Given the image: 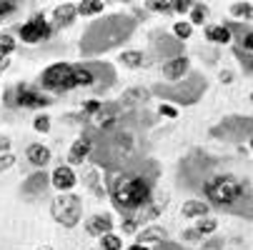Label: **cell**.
<instances>
[{"instance_id":"1","label":"cell","mask_w":253,"mask_h":250,"mask_svg":"<svg viewBox=\"0 0 253 250\" xmlns=\"http://www.w3.org/2000/svg\"><path fill=\"white\" fill-rule=\"evenodd\" d=\"M95 73L83 65H70V63H55L48 65L41 75V85L45 90H73L81 85H93Z\"/></svg>"},{"instance_id":"2","label":"cell","mask_w":253,"mask_h":250,"mask_svg":"<svg viewBox=\"0 0 253 250\" xmlns=\"http://www.w3.org/2000/svg\"><path fill=\"white\" fill-rule=\"evenodd\" d=\"M111 198L118 208L123 210H140L146 208L153 198V185L140 175H133V178H121V180L113 185L111 190Z\"/></svg>"},{"instance_id":"3","label":"cell","mask_w":253,"mask_h":250,"mask_svg":"<svg viewBox=\"0 0 253 250\" xmlns=\"http://www.w3.org/2000/svg\"><path fill=\"white\" fill-rule=\"evenodd\" d=\"M203 193L215 205H233V203H238L241 198L248 195V185L241 180V178L218 175V178H213V180H208L203 185Z\"/></svg>"},{"instance_id":"4","label":"cell","mask_w":253,"mask_h":250,"mask_svg":"<svg viewBox=\"0 0 253 250\" xmlns=\"http://www.w3.org/2000/svg\"><path fill=\"white\" fill-rule=\"evenodd\" d=\"M50 35H53V25L45 20V13L30 15V18L20 25V30H18V38H20L23 43H28V45L43 43V40L50 38Z\"/></svg>"},{"instance_id":"5","label":"cell","mask_w":253,"mask_h":250,"mask_svg":"<svg viewBox=\"0 0 253 250\" xmlns=\"http://www.w3.org/2000/svg\"><path fill=\"white\" fill-rule=\"evenodd\" d=\"M83 215V205H81V198L76 195H60L53 200V218L65 225V228H73Z\"/></svg>"},{"instance_id":"6","label":"cell","mask_w":253,"mask_h":250,"mask_svg":"<svg viewBox=\"0 0 253 250\" xmlns=\"http://www.w3.org/2000/svg\"><path fill=\"white\" fill-rule=\"evenodd\" d=\"M8 103H13L15 108L38 110V108H45V105H50V98L43 95L41 90H35V88L28 85V83H20V85H15V93L8 95Z\"/></svg>"},{"instance_id":"7","label":"cell","mask_w":253,"mask_h":250,"mask_svg":"<svg viewBox=\"0 0 253 250\" xmlns=\"http://www.w3.org/2000/svg\"><path fill=\"white\" fill-rule=\"evenodd\" d=\"M188 68H191V63H188L186 55H175V58L166 60V65H163V78L175 83V80H180V78L188 75Z\"/></svg>"},{"instance_id":"8","label":"cell","mask_w":253,"mask_h":250,"mask_svg":"<svg viewBox=\"0 0 253 250\" xmlns=\"http://www.w3.org/2000/svg\"><path fill=\"white\" fill-rule=\"evenodd\" d=\"M90 153H93V140L88 135H81L68 150V165H81Z\"/></svg>"},{"instance_id":"9","label":"cell","mask_w":253,"mask_h":250,"mask_svg":"<svg viewBox=\"0 0 253 250\" xmlns=\"http://www.w3.org/2000/svg\"><path fill=\"white\" fill-rule=\"evenodd\" d=\"M50 180H53V188H58V190H73L76 183H78V175H76V170L70 165H58L53 170Z\"/></svg>"},{"instance_id":"10","label":"cell","mask_w":253,"mask_h":250,"mask_svg":"<svg viewBox=\"0 0 253 250\" xmlns=\"http://www.w3.org/2000/svg\"><path fill=\"white\" fill-rule=\"evenodd\" d=\"M76 18H78V13H76V5H73V3H63V5H55V8H53V25H55V28L73 25Z\"/></svg>"},{"instance_id":"11","label":"cell","mask_w":253,"mask_h":250,"mask_svg":"<svg viewBox=\"0 0 253 250\" xmlns=\"http://www.w3.org/2000/svg\"><path fill=\"white\" fill-rule=\"evenodd\" d=\"M25 158H28L30 165L43 168V165L50 163V150H48V145H43V143H33V145H28V150H25Z\"/></svg>"},{"instance_id":"12","label":"cell","mask_w":253,"mask_h":250,"mask_svg":"<svg viewBox=\"0 0 253 250\" xmlns=\"http://www.w3.org/2000/svg\"><path fill=\"white\" fill-rule=\"evenodd\" d=\"M85 233L88 235H105V233H113V220L108 215H93L85 220Z\"/></svg>"},{"instance_id":"13","label":"cell","mask_w":253,"mask_h":250,"mask_svg":"<svg viewBox=\"0 0 253 250\" xmlns=\"http://www.w3.org/2000/svg\"><path fill=\"white\" fill-rule=\"evenodd\" d=\"M203 35H206V40H208V43H215V45H228L231 38H233L226 25H208Z\"/></svg>"},{"instance_id":"14","label":"cell","mask_w":253,"mask_h":250,"mask_svg":"<svg viewBox=\"0 0 253 250\" xmlns=\"http://www.w3.org/2000/svg\"><path fill=\"white\" fill-rule=\"evenodd\" d=\"M180 213H183V218H206L208 205L203 200H186L183 205H180Z\"/></svg>"},{"instance_id":"15","label":"cell","mask_w":253,"mask_h":250,"mask_svg":"<svg viewBox=\"0 0 253 250\" xmlns=\"http://www.w3.org/2000/svg\"><path fill=\"white\" fill-rule=\"evenodd\" d=\"M105 5L100 3V0H81V3H76V13L78 15H98Z\"/></svg>"},{"instance_id":"16","label":"cell","mask_w":253,"mask_h":250,"mask_svg":"<svg viewBox=\"0 0 253 250\" xmlns=\"http://www.w3.org/2000/svg\"><path fill=\"white\" fill-rule=\"evenodd\" d=\"M166 240V233H163V228H156V225H151L148 230H143L140 235H138V243H143V245H146V243H163Z\"/></svg>"},{"instance_id":"17","label":"cell","mask_w":253,"mask_h":250,"mask_svg":"<svg viewBox=\"0 0 253 250\" xmlns=\"http://www.w3.org/2000/svg\"><path fill=\"white\" fill-rule=\"evenodd\" d=\"M100 250H123V240L116 233H105L100 235Z\"/></svg>"},{"instance_id":"18","label":"cell","mask_w":253,"mask_h":250,"mask_svg":"<svg viewBox=\"0 0 253 250\" xmlns=\"http://www.w3.org/2000/svg\"><path fill=\"white\" fill-rule=\"evenodd\" d=\"M188 13H191V25H203L206 18H208V8L203 3H193Z\"/></svg>"},{"instance_id":"19","label":"cell","mask_w":253,"mask_h":250,"mask_svg":"<svg viewBox=\"0 0 253 250\" xmlns=\"http://www.w3.org/2000/svg\"><path fill=\"white\" fill-rule=\"evenodd\" d=\"M215 228H218V220H215V218H198V225L193 228L198 235H211V233H215Z\"/></svg>"},{"instance_id":"20","label":"cell","mask_w":253,"mask_h":250,"mask_svg":"<svg viewBox=\"0 0 253 250\" xmlns=\"http://www.w3.org/2000/svg\"><path fill=\"white\" fill-rule=\"evenodd\" d=\"M231 15H233V18L251 20V18H253V5H251V3H231Z\"/></svg>"},{"instance_id":"21","label":"cell","mask_w":253,"mask_h":250,"mask_svg":"<svg viewBox=\"0 0 253 250\" xmlns=\"http://www.w3.org/2000/svg\"><path fill=\"white\" fill-rule=\"evenodd\" d=\"M121 63L128 65V68H138V65H143V53L140 50H123L121 53Z\"/></svg>"},{"instance_id":"22","label":"cell","mask_w":253,"mask_h":250,"mask_svg":"<svg viewBox=\"0 0 253 250\" xmlns=\"http://www.w3.org/2000/svg\"><path fill=\"white\" fill-rule=\"evenodd\" d=\"M13 50H15V38H13V35H8V33H0V55L10 58Z\"/></svg>"},{"instance_id":"23","label":"cell","mask_w":253,"mask_h":250,"mask_svg":"<svg viewBox=\"0 0 253 250\" xmlns=\"http://www.w3.org/2000/svg\"><path fill=\"white\" fill-rule=\"evenodd\" d=\"M173 35H175V38H180V40H188L191 35H193V25L186 23V20H180V23L173 25Z\"/></svg>"},{"instance_id":"24","label":"cell","mask_w":253,"mask_h":250,"mask_svg":"<svg viewBox=\"0 0 253 250\" xmlns=\"http://www.w3.org/2000/svg\"><path fill=\"white\" fill-rule=\"evenodd\" d=\"M113 118H116V113H113V108H103L98 110V115H93V120H95V125H100V128H105L108 123H113Z\"/></svg>"},{"instance_id":"25","label":"cell","mask_w":253,"mask_h":250,"mask_svg":"<svg viewBox=\"0 0 253 250\" xmlns=\"http://www.w3.org/2000/svg\"><path fill=\"white\" fill-rule=\"evenodd\" d=\"M100 108H103L100 100H85V103H83V115H85V118H93V115H98Z\"/></svg>"},{"instance_id":"26","label":"cell","mask_w":253,"mask_h":250,"mask_svg":"<svg viewBox=\"0 0 253 250\" xmlns=\"http://www.w3.org/2000/svg\"><path fill=\"white\" fill-rule=\"evenodd\" d=\"M33 128L38 130V133H48L50 130V118L48 115H38V118L33 120Z\"/></svg>"},{"instance_id":"27","label":"cell","mask_w":253,"mask_h":250,"mask_svg":"<svg viewBox=\"0 0 253 250\" xmlns=\"http://www.w3.org/2000/svg\"><path fill=\"white\" fill-rule=\"evenodd\" d=\"M148 10H156V13H173L170 3H161V0H151V3H146Z\"/></svg>"},{"instance_id":"28","label":"cell","mask_w":253,"mask_h":250,"mask_svg":"<svg viewBox=\"0 0 253 250\" xmlns=\"http://www.w3.org/2000/svg\"><path fill=\"white\" fill-rule=\"evenodd\" d=\"M158 113H161L163 118H173V120L178 118V108H175V105H168V103H163V105H161Z\"/></svg>"},{"instance_id":"29","label":"cell","mask_w":253,"mask_h":250,"mask_svg":"<svg viewBox=\"0 0 253 250\" xmlns=\"http://www.w3.org/2000/svg\"><path fill=\"white\" fill-rule=\"evenodd\" d=\"M191 0H175V3H170V8H173V13H188L191 10Z\"/></svg>"},{"instance_id":"30","label":"cell","mask_w":253,"mask_h":250,"mask_svg":"<svg viewBox=\"0 0 253 250\" xmlns=\"http://www.w3.org/2000/svg\"><path fill=\"white\" fill-rule=\"evenodd\" d=\"M138 228H140V220H138L135 215H133V218H126V220H123V230H126V233H135Z\"/></svg>"},{"instance_id":"31","label":"cell","mask_w":253,"mask_h":250,"mask_svg":"<svg viewBox=\"0 0 253 250\" xmlns=\"http://www.w3.org/2000/svg\"><path fill=\"white\" fill-rule=\"evenodd\" d=\"M13 165H15V155H10V153L0 155V173L8 170V168H13Z\"/></svg>"},{"instance_id":"32","label":"cell","mask_w":253,"mask_h":250,"mask_svg":"<svg viewBox=\"0 0 253 250\" xmlns=\"http://www.w3.org/2000/svg\"><path fill=\"white\" fill-rule=\"evenodd\" d=\"M233 53H236V55H238V60H241V63H243V68H246V70H251V55H253V53H243V50H241V48H236V50H233Z\"/></svg>"},{"instance_id":"33","label":"cell","mask_w":253,"mask_h":250,"mask_svg":"<svg viewBox=\"0 0 253 250\" xmlns=\"http://www.w3.org/2000/svg\"><path fill=\"white\" fill-rule=\"evenodd\" d=\"M15 3H5V0H0V18H5V15H10V13H15Z\"/></svg>"},{"instance_id":"34","label":"cell","mask_w":253,"mask_h":250,"mask_svg":"<svg viewBox=\"0 0 253 250\" xmlns=\"http://www.w3.org/2000/svg\"><path fill=\"white\" fill-rule=\"evenodd\" d=\"M8 68H10V58H3V55H0V73H5Z\"/></svg>"},{"instance_id":"35","label":"cell","mask_w":253,"mask_h":250,"mask_svg":"<svg viewBox=\"0 0 253 250\" xmlns=\"http://www.w3.org/2000/svg\"><path fill=\"white\" fill-rule=\"evenodd\" d=\"M128 250H153V248H148V245H143V243H133Z\"/></svg>"},{"instance_id":"36","label":"cell","mask_w":253,"mask_h":250,"mask_svg":"<svg viewBox=\"0 0 253 250\" xmlns=\"http://www.w3.org/2000/svg\"><path fill=\"white\" fill-rule=\"evenodd\" d=\"M221 80L223 83H231V73H221Z\"/></svg>"},{"instance_id":"37","label":"cell","mask_w":253,"mask_h":250,"mask_svg":"<svg viewBox=\"0 0 253 250\" xmlns=\"http://www.w3.org/2000/svg\"><path fill=\"white\" fill-rule=\"evenodd\" d=\"M8 145H10L8 140H0V150H8Z\"/></svg>"},{"instance_id":"38","label":"cell","mask_w":253,"mask_h":250,"mask_svg":"<svg viewBox=\"0 0 253 250\" xmlns=\"http://www.w3.org/2000/svg\"><path fill=\"white\" fill-rule=\"evenodd\" d=\"M38 250H53V248H48V245H43V248H38Z\"/></svg>"},{"instance_id":"39","label":"cell","mask_w":253,"mask_h":250,"mask_svg":"<svg viewBox=\"0 0 253 250\" xmlns=\"http://www.w3.org/2000/svg\"><path fill=\"white\" fill-rule=\"evenodd\" d=\"M90 250H100V248H90Z\"/></svg>"}]
</instances>
